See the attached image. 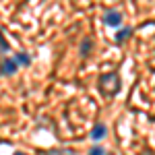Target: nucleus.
<instances>
[{"mask_svg":"<svg viewBox=\"0 0 155 155\" xmlns=\"http://www.w3.org/2000/svg\"><path fill=\"white\" fill-rule=\"evenodd\" d=\"M15 62H17V64H19V62H21V64H25V66H27V64H29V62H31V58H29V56H27V54H23V52H19V54H17V56H15Z\"/></svg>","mask_w":155,"mask_h":155,"instance_id":"nucleus-5","label":"nucleus"},{"mask_svg":"<svg viewBox=\"0 0 155 155\" xmlns=\"http://www.w3.org/2000/svg\"><path fill=\"white\" fill-rule=\"evenodd\" d=\"M104 137H106V126H104V124H97L95 128L91 130V139H93V141H99V139H104Z\"/></svg>","mask_w":155,"mask_h":155,"instance_id":"nucleus-4","label":"nucleus"},{"mask_svg":"<svg viewBox=\"0 0 155 155\" xmlns=\"http://www.w3.org/2000/svg\"><path fill=\"white\" fill-rule=\"evenodd\" d=\"M104 23L110 25V27H118V25L122 23V15H120L118 11H107L106 15H104Z\"/></svg>","mask_w":155,"mask_h":155,"instance_id":"nucleus-2","label":"nucleus"},{"mask_svg":"<svg viewBox=\"0 0 155 155\" xmlns=\"http://www.w3.org/2000/svg\"><path fill=\"white\" fill-rule=\"evenodd\" d=\"M147 155H151V151H149V153H147Z\"/></svg>","mask_w":155,"mask_h":155,"instance_id":"nucleus-10","label":"nucleus"},{"mask_svg":"<svg viewBox=\"0 0 155 155\" xmlns=\"http://www.w3.org/2000/svg\"><path fill=\"white\" fill-rule=\"evenodd\" d=\"M17 68H19V64H17L12 58H6L2 64H0V72H2V74H15Z\"/></svg>","mask_w":155,"mask_h":155,"instance_id":"nucleus-3","label":"nucleus"},{"mask_svg":"<svg viewBox=\"0 0 155 155\" xmlns=\"http://www.w3.org/2000/svg\"><path fill=\"white\" fill-rule=\"evenodd\" d=\"M130 33H132V29H130V27H124L122 31H118V35H116V41H124V39L130 35Z\"/></svg>","mask_w":155,"mask_h":155,"instance_id":"nucleus-6","label":"nucleus"},{"mask_svg":"<svg viewBox=\"0 0 155 155\" xmlns=\"http://www.w3.org/2000/svg\"><path fill=\"white\" fill-rule=\"evenodd\" d=\"M15 155H25V153H15Z\"/></svg>","mask_w":155,"mask_h":155,"instance_id":"nucleus-9","label":"nucleus"},{"mask_svg":"<svg viewBox=\"0 0 155 155\" xmlns=\"http://www.w3.org/2000/svg\"><path fill=\"white\" fill-rule=\"evenodd\" d=\"M89 50H91V39L85 37L83 44H81V54H83V56H89Z\"/></svg>","mask_w":155,"mask_h":155,"instance_id":"nucleus-7","label":"nucleus"},{"mask_svg":"<svg viewBox=\"0 0 155 155\" xmlns=\"http://www.w3.org/2000/svg\"><path fill=\"white\" fill-rule=\"evenodd\" d=\"M89 155H106V149H101V147H93V149L89 151Z\"/></svg>","mask_w":155,"mask_h":155,"instance_id":"nucleus-8","label":"nucleus"},{"mask_svg":"<svg viewBox=\"0 0 155 155\" xmlns=\"http://www.w3.org/2000/svg\"><path fill=\"white\" fill-rule=\"evenodd\" d=\"M120 85L122 83H120L118 72H104L99 77V91H101V95H106V97L118 95Z\"/></svg>","mask_w":155,"mask_h":155,"instance_id":"nucleus-1","label":"nucleus"}]
</instances>
